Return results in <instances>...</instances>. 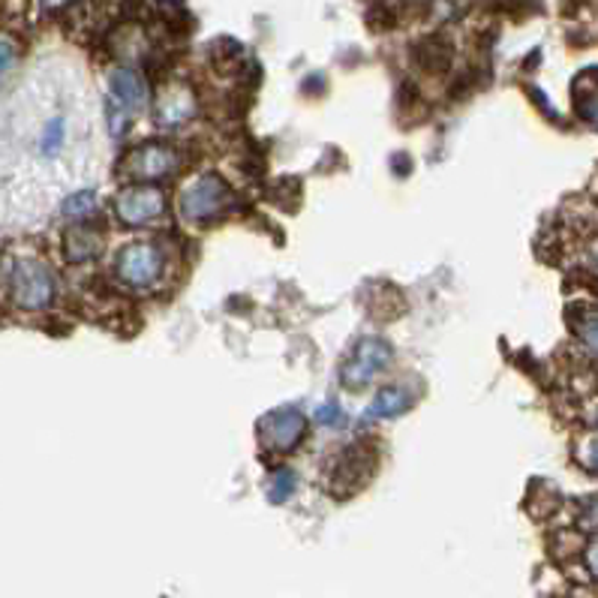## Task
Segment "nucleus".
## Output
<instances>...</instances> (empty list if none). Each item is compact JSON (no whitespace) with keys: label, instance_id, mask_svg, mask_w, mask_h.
I'll use <instances>...</instances> for the list:
<instances>
[{"label":"nucleus","instance_id":"obj_1","mask_svg":"<svg viewBox=\"0 0 598 598\" xmlns=\"http://www.w3.org/2000/svg\"><path fill=\"white\" fill-rule=\"evenodd\" d=\"M57 283L43 262L24 259L10 274V295L22 310H46L55 301Z\"/></svg>","mask_w":598,"mask_h":598},{"label":"nucleus","instance_id":"obj_2","mask_svg":"<svg viewBox=\"0 0 598 598\" xmlns=\"http://www.w3.org/2000/svg\"><path fill=\"white\" fill-rule=\"evenodd\" d=\"M395 358V350L385 343L383 337H364L352 355L343 364V370H340V383L346 385L350 391H362L364 385L373 383L379 373L391 364Z\"/></svg>","mask_w":598,"mask_h":598},{"label":"nucleus","instance_id":"obj_3","mask_svg":"<svg viewBox=\"0 0 598 598\" xmlns=\"http://www.w3.org/2000/svg\"><path fill=\"white\" fill-rule=\"evenodd\" d=\"M229 187L217 175H202L181 192V214L190 223H214L229 204Z\"/></svg>","mask_w":598,"mask_h":598},{"label":"nucleus","instance_id":"obj_4","mask_svg":"<svg viewBox=\"0 0 598 598\" xmlns=\"http://www.w3.org/2000/svg\"><path fill=\"white\" fill-rule=\"evenodd\" d=\"M178 151L169 145H139L133 147L124 159H121V166L118 171L130 178V181H163V178H169L178 169Z\"/></svg>","mask_w":598,"mask_h":598},{"label":"nucleus","instance_id":"obj_5","mask_svg":"<svg viewBox=\"0 0 598 598\" xmlns=\"http://www.w3.org/2000/svg\"><path fill=\"white\" fill-rule=\"evenodd\" d=\"M118 277L126 283V286H136V289H145V286H154V283L163 277V253L154 244L147 241H139V244H130L118 253Z\"/></svg>","mask_w":598,"mask_h":598},{"label":"nucleus","instance_id":"obj_6","mask_svg":"<svg viewBox=\"0 0 598 598\" xmlns=\"http://www.w3.org/2000/svg\"><path fill=\"white\" fill-rule=\"evenodd\" d=\"M114 211H118L124 226H145V223H154L166 214V196L151 184L130 187L114 199Z\"/></svg>","mask_w":598,"mask_h":598},{"label":"nucleus","instance_id":"obj_7","mask_svg":"<svg viewBox=\"0 0 598 598\" xmlns=\"http://www.w3.org/2000/svg\"><path fill=\"white\" fill-rule=\"evenodd\" d=\"M262 442L272 452H292L298 442L304 440L307 418L298 409H277L272 416H265L259 421Z\"/></svg>","mask_w":598,"mask_h":598},{"label":"nucleus","instance_id":"obj_8","mask_svg":"<svg viewBox=\"0 0 598 598\" xmlns=\"http://www.w3.org/2000/svg\"><path fill=\"white\" fill-rule=\"evenodd\" d=\"M154 118H157L159 126H169V130L184 126L187 121L196 118V93H192L184 81H169V85L157 93Z\"/></svg>","mask_w":598,"mask_h":598},{"label":"nucleus","instance_id":"obj_9","mask_svg":"<svg viewBox=\"0 0 598 598\" xmlns=\"http://www.w3.org/2000/svg\"><path fill=\"white\" fill-rule=\"evenodd\" d=\"M367 461H370V454H367L364 445H350V449H343L337 466H334V473H331V494L340 499L358 494L364 487V481H367Z\"/></svg>","mask_w":598,"mask_h":598},{"label":"nucleus","instance_id":"obj_10","mask_svg":"<svg viewBox=\"0 0 598 598\" xmlns=\"http://www.w3.org/2000/svg\"><path fill=\"white\" fill-rule=\"evenodd\" d=\"M102 253V232L93 226H73L64 235V256L73 265L91 262Z\"/></svg>","mask_w":598,"mask_h":598},{"label":"nucleus","instance_id":"obj_11","mask_svg":"<svg viewBox=\"0 0 598 598\" xmlns=\"http://www.w3.org/2000/svg\"><path fill=\"white\" fill-rule=\"evenodd\" d=\"M109 85H112V97H118V100L124 102L130 112H139V109H145L147 106V85L136 69L130 67L114 69Z\"/></svg>","mask_w":598,"mask_h":598},{"label":"nucleus","instance_id":"obj_12","mask_svg":"<svg viewBox=\"0 0 598 598\" xmlns=\"http://www.w3.org/2000/svg\"><path fill=\"white\" fill-rule=\"evenodd\" d=\"M416 64L424 73H445L449 64H452V46L442 40V36H428L416 46Z\"/></svg>","mask_w":598,"mask_h":598},{"label":"nucleus","instance_id":"obj_13","mask_svg":"<svg viewBox=\"0 0 598 598\" xmlns=\"http://www.w3.org/2000/svg\"><path fill=\"white\" fill-rule=\"evenodd\" d=\"M575 102L580 118L598 130V67L580 73L575 81Z\"/></svg>","mask_w":598,"mask_h":598},{"label":"nucleus","instance_id":"obj_14","mask_svg":"<svg viewBox=\"0 0 598 598\" xmlns=\"http://www.w3.org/2000/svg\"><path fill=\"white\" fill-rule=\"evenodd\" d=\"M409 407H412V395H409L407 388H400V385H385L383 391L376 395V400H373L370 412L376 418H397L403 416Z\"/></svg>","mask_w":598,"mask_h":598},{"label":"nucleus","instance_id":"obj_15","mask_svg":"<svg viewBox=\"0 0 598 598\" xmlns=\"http://www.w3.org/2000/svg\"><path fill=\"white\" fill-rule=\"evenodd\" d=\"M60 211H64V217H73V220H85V217H91L93 211H97V192L93 190L73 192L67 202L60 204Z\"/></svg>","mask_w":598,"mask_h":598},{"label":"nucleus","instance_id":"obj_16","mask_svg":"<svg viewBox=\"0 0 598 598\" xmlns=\"http://www.w3.org/2000/svg\"><path fill=\"white\" fill-rule=\"evenodd\" d=\"M130 109H126L124 102L118 100V97H109V102H106V121H109V133H112L114 139L124 136L126 130H130Z\"/></svg>","mask_w":598,"mask_h":598},{"label":"nucleus","instance_id":"obj_17","mask_svg":"<svg viewBox=\"0 0 598 598\" xmlns=\"http://www.w3.org/2000/svg\"><path fill=\"white\" fill-rule=\"evenodd\" d=\"M295 490V475L289 469H277L272 473V481H268V499H272L274 506H283L286 499L292 497Z\"/></svg>","mask_w":598,"mask_h":598},{"label":"nucleus","instance_id":"obj_18","mask_svg":"<svg viewBox=\"0 0 598 598\" xmlns=\"http://www.w3.org/2000/svg\"><path fill=\"white\" fill-rule=\"evenodd\" d=\"M575 331H577V337L584 340L589 350L598 355V310H587L584 319L575 325Z\"/></svg>","mask_w":598,"mask_h":598},{"label":"nucleus","instance_id":"obj_19","mask_svg":"<svg viewBox=\"0 0 598 598\" xmlns=\"http://www.w3.org/2000/svg\"><path fill=\"white\" fill-rule=\"evenodd\" d=\"M60 145H64V121L55 118V121H48V126L43 130V142H40V147H43L46 154H55Z\"/></svg>","mask_w":598,"mask_h":598},{"label":"nucleus","instance_id":"obj_20","mask_svg":"<svg viewBox=\"0 0 598 598\" xmlns=\"http://www.w3.org/2000/svg\"><path fill=\"white\" fill-rule=\"evenodd\" d=\"M317 421L328 424V428H337V424H343V412H340L337 403H325V407H319Z\"/></svg>","mask_w":598,"mask_h":598},{"label":"nucleus","instance_id":"obj_21","mask_svg":"<svg viewBox=\"0 0 598 598\" xmlns=\"http://www.w3.org/2000/svg\"><path fill=\"white\" fill-rule=\"evenodd\" d=\"M580 523L587 530H598V497L584 499V508H580Z\"/></svg>","mask_w":598,"mask_h":598},{"label":"nucleus","instance_id":"obj_22","mask_svg":"<svg viewBox=\"0 0 598 598\" xmlns=\"http://www.w3.org/2000/svg\"><path fill=\"white\" fill-rule=\"evenodd\" d=\"M584 463H587L593 473H598V436H589L584 442Z\"/></svg>","mask_w":598,"mask_h":598},{"label":"nucleus","instance_id":"obj_23","mask_svg":"<svg viewBox=\"0 0 598 598\" xmlns=\"http://www.w3.org/2000/svg\"><path fill=\"white\" fill-rule=\"evenodd\" d=\"M584 563H587L589 575L598 580V535L587 544V551H584Z\"/></svg>","mask_w":598,"mask_h":598},{"label":"nucleus","instance_id":"obj_24","mask_svg":"<svg viewBox=\"0 0 598 598\" xmlns=\"http://www.w3.org/2000/svg\"><path fill=\"white\" fill-rule=\"evenodd\" d=\"M12 60H15V46L7 43V40H0V73H3V69H10Z\"/></svg>","mask_w":598,"mask_h":598},{"label":"nucleus","instance_id":"obj_25","mask_svg":"<svg viewBox=\"0 0 598 598\" xmlns=\"http://www.w3.org/2000/svg\"><path fill=\"white\" fill-rule=\"evenodd\" d=\"M40 3H43L46 10H64V7H67V3H73V0H40Z\"/></svg>","mask_w":598,"mask_h":598}]
</instances>
